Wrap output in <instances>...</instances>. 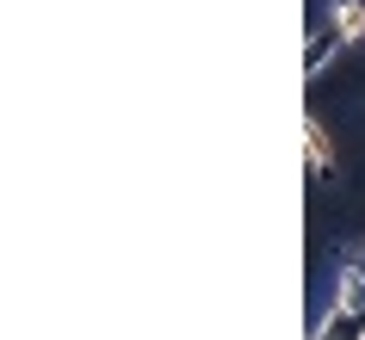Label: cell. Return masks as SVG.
<instances>
[{"mask_svg":"<svg viewBox=\"0 0 365 340\" xmlns=\"http://www.w3.org/2000/svg\"><path fill=\"white\" fill-rule=\"evenodd\" d=\"M328 303L365 316V242H346L341 254H334V291H328Z\"/></svg>","mask_w":365,"mask_h":340,"instance_id":"6da1fadb","label":"cell"},{"mask_svg":"<svg viewBox=\"0 0 365 340\" xmlns=\"http://www.w3.org/2000/svg\"><path fill=\"white\" fill-rule=\"evenodd\" d=\"M304 161H309L304 173L316 180V186L334 173V149H328V124H322V118H309V124H304Z\"/></svg>","mask_w":365,"mask_h":340,"instance_id":"277c9868","label":"cell"},{"mask_svg":"<svg viewBox=\"0 0 365 340\" xmlns=\"http://www.w3.org/2000/svg\"><path fill=\"white\" fill-rule=\"evenodd\" d=\"M341 50H346V38H341V31H334V25L322 19L316 31H309V43H304V81H316V75L328 68V62L341 56Z\"/></svg>","mask_w":365,"mask_h":340,"instance_id":"3957f363","label":"cell"},{"mask_svg":"<svg viewBox=\"0 0 365 340\" xmlns=\"http://www.w3.org/2000/svg\"><path fill=\"white\" fill-rule=\"evenodd\" d=\"M328 25H334L346 43H359L365 38V0H328Z\"/></svg>","mask_w":365,"mask_h":340,"instance_id":"5b68a950","label":"cell"},{"mask_svg":"<svg viewBox=\"0 0 365 340\" xmlns=\"http://www.w3.org/2000/svg\"><path fill=\"white\" fill-rule=\"evenodd\" d=\"M309 340H365V316L341 309V303H322V316L309 321Z\"/></svg>","mask_w":365,"mask_h":340,"instance_id":"7a4b0ae2","label":"cell"}]
</instances>
